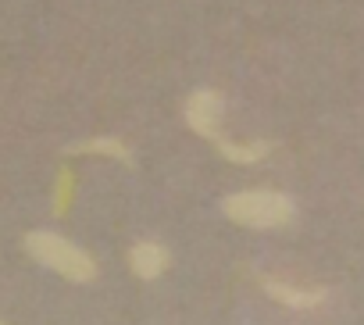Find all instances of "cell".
<instances>
[{
	"label": "cell",
	"instance_id": "ba28073f",
	"mask_svg": "<svg viewBox=\"0 0 364 325\" xmlns=\"http://www.w3.org/2000/svg\"><path fill=\"white\" fill-rule=\"evenodd\" d=\"M72 183H75L72 169H61V172H58V186H54V215H58V218H61V215L68 211V204H72Z\"/></svg>",
	"mask_w": 364,
	"mask_h": 325
},
{
	"label": "cell",
	"instance_id": "277c9868",
	"mask_svg": "<svg viewBox=\"0 0 364 325\" xmlns=\"http://www.w3.org/2000/svg\"><path fill=\"white\" fill-rule=\"evenodd\" d=\"M261 289H264L272 300H279L282 307H293V311H314V307H321L325 297H328L325 286L304 289V286H293V282H286V279H272V275H261Z\"/></svg>",
	"mask_w": 364,
	"mask_h": 325
},
{
	"label": "cell",
	"instance_id": "3957f363",
	"mask_svg": "<svg viewBox=\"0 0 364 325\" xmlns=\"http://www.w3.org/2000/svg\"><path fill=\"white\" fill-rule=\"evenodd\" d=\"M182 114H186V125H190L200 139H208L211 146H215L218 139H225V132H222V93H215V90H197V93H190Z\"/></svg>",
	"mask_w": 364,
	"mask_h": 325
},
{
	"label": "cell",
	"instance_id": "9c48e42d",
	"mask_svg": "<svg viewBox=\"0 0 364 325\" xmlns=\"http://www.w3.org/2000/svg\"><path fill=\"white\" fill-rule=\"evenodd\" d=\"M0 325H8V321H4V318H0Z\"/></svg>",
	"mask_w": 364,
	"mask_h": 325
},
{
	"label": "cell",
	"instance_id": "6da1fadb",
	"mask_svg": "<svg viewBox=\"0 0 364 325\" xmlns=\"http://www.w3.org/2000/svg\"><path fill=\"white\" fill-rule=\"evenodd\" d=\"M222 211L247 229H279L293 222L296 204L279 190H240L222 201Z\"/></svg>",
	"mask_w": 364,
	"mask_h": 325
},
{
	"label": "cell",
	"instance_id": "52a82bcc",
	"mask_svg": "<svg viewBox=\"0 0 364 325\" xmlns=\"http://www.w3.org/2000/svg\"><path fill=\"white\" fill-rule=\"evenodd\" d=\"M272 139H254V143H232L229 136L225 139H218L215 143V150L225 157V161H232V165H257V161H264L268 154H272Z\"/></svg>",
	"mask_w": 364,
	"mask_h": 325
},
{
	"label": "cell",
	"instance_id": "8992f818",
	"mask_svg": "<svg viewBox=\"0 0 364 325\" xmlns=\"http://www.w3.org/2000/svg\"><path fill=\"white\" fill-rule=\"evenodd\" d=\"M168 250L161 247V243H154V240H143V243H136L132 250H129V268H132V275H139V279H157L164 268H168Z\"/></svg>",
	"mask_w": 364,
	"mask_h": 325
},
{
	"label": "cell",
	"instance_id": "5b68a950",
	"mask_svg": "<svg viewBox=\"0 0 364 325\" xmlns=\"http://www.w3.org/2000/svg\"><path fill=\"white\" fill-rule=\"evenodd\" d=\"M65 154H68V157H75V154H97V157H114V161H122L125 169H132V165H136V157H132L129 143H125V139H118V136H90V139L68 143V146H65Z\"/></svg>",
	"mask_w": 364,
	"mask_h": 325
},
{
	"label": "cell",
	"instance_id": "7a4b0ae2",
	"mask_svg": "<svg viewBox=\"0 0 364 325\" xmlns=\"http://www.w3.org/2000/svg\"><path fill=\"white\" fill-rule=\"evenodd\" d=\"M26 250L40 265H47L50 272H58V275H65L72 282H93L97 279V261L82 247H75L72 240H65L58 233H43V229L29 233L26 236Z\"/></svg>",
	"mask_w": 364,
	"mask_h": 325
}]
</instances>
